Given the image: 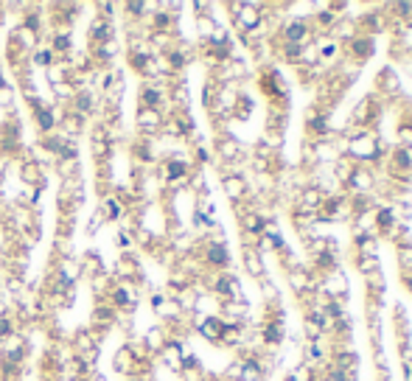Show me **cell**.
Instances as JSON below:
<instances>
[{"label": "cell", "instance_id": "1", "mask_svg": "<svg viewBox=\"0 0 412 381\" xmlns=\"http://www.w3.org/2000/svg\"><path fill=\"white\" fill-rule=\"evenodd\" d=\"M339 157H348L350 163L381 168L387 157V146L376 135V129H353L345 132V140L339 143Z\"/></svg>", "mask_w": 412, "mask_h": 381}, {"label": "cell", "instance_id": "2", "mask_svg": "<svg viewBox=\"0 0 412 381\" xmlns=\"http://www.w3.org/2000/svg\"><path fill=\"white\" fill-rule=\"evenodd\" d=\"M224 9L230 12V20L242 37H255V31L267 25L270 3H227Z\"/></svg>", "mask_w": 412, "mask_h": 381}, {"label": "cell", "instance_id": "3", "mask_svg": "<svg viewBox=\"0 0 412 381\" xmlns=\"http://www.w3.org/2000/svg\"><path fill=\"white\" fill-rule=\"evenodd\" d=\"M258 90L272 101V112H289V90L286 79L275 65H263L258 70Z\"/></svg>", "mask_w": 412, "mask_h": 381}, {"label": "cell", "instance_id": "4", "mask_svg": "<svg viewBox=\"0 0 412 381\" xmlns=\"http://www.w3.org/2000/svg\"><path fill=\"white\" fill-rule=\"evenodd\" d=\"M378 191V171L373 166H359V163H350V171L342 183V194L348 196H365L373 199Z\"/></svg>", "mask_w": 412, "mask_h": 381}, {"label": "cell", "instance_id": "5", "mask_svg": "<svg viewBox=\"0 0 412 381\" xmlns=\"http://www.w3.org/2000/svg\"><path fill=\"white\" fill-rule=\"evenodd\" d=\"M205 241L199 244V263H202V272H230V263H233V255H230V247L219 239H211V236H202Z\"/></svg>", "mask_w": 412, "mask_h": 381}, {"label": "cell", "instance_id": "6", "mask_svg": "<svg viewBox=\"0 0 412 381\" xmlns=\"http://www.w3.org/2000/svg\"><path fill=\"white\" fill-rule=\"evenodd\" d=\"M283 339H286L283 311L278 308V303H270L267 317H263V319H261V326H258V342H261V347L275 350V347L283 345Z\"/></svg>", "mask_w": 412, "mask_h": 381}, {"label": "cell", "instance_id": "7", "mask_svg": "<svg viewBox=\"0 0 412 381\" xmlns=\"http://www.w3.org/2000/svg\"><path fill=\"white\" fill-rule=\"evenodd\" d=\"M275 42H289V45H309L314 40V28L309 17H289L272 31Z\"/></svg>", "mask_w": 412, "mask_h": 381}, {"label": "cell", "instance_id": "8", "mask_svg": "<svg viewBox=\"0 0 412 381\" xmlns=\"http://www.w3.org/2000/svg\"><path fill=\"white\" fill-rule=\"evenodd\" d=\"M381 168H385L390 177H396V185H409L412 183V149L393 146V149H387V157Z\"/></svg>", "mask_w": 412, "mask_h": 381}, {"label": "cell", "instance_id": "9", "mask_svg": "<svg viewBox=\"0 0 412 381\" xmlns=\"http://www.w3.org/2000/svg\"><path fill=\"white\" fill-rule=\"evenodd\" d=\"M219 185H222V191H224V196L230 199L233 208H235V205L250 202V180H247L244 171H239V168H224L222 177H219Z\"/></svg>", "mask_w": 412, "mask_h": 381}, {"label": "cell", "instance_id": "10", "mask_svg": "<svg viewBox=\"0 0 412 381\" xmlns=\"http://www.w3.org/2000/svg\"><path fill=\"white\" fill-rule=\"evenodd\" d=\"M205 291H211V295H214L219 303H227V300H244V298H242L239 278H235L233 272H214V275H208Z\"/></svg>", "mask_w": 412, "mask_h": 381}, {"label": "cell", "instance_id": "11", "mask_svg": "<svg viewBox=\"0 0 412 381\" xmlns=\"http://www.w3.org/2000/svg\"><path fill=\"white\" fill-rule=\"evenodd\" d=\"M303 129H306V137L309 140H331L334 132H331V118H329V109L322 107H309L303 112Z\"/></svg>", "mask_w": 412, "mask_h": 381}, {"label": "cell", "instance_id": "12", "mask_svg": "<svg viewBox=\"0 0 412 381\" xmlns=\"http://www.w3.org/2000/svg\"><path fill=\"white\" fill-rule=\"evenodd\" d=\"M166 127V112L163 109H149V107H138L135 109V129L138 137H160Z\"/></svg>", "mask_w": 412, "mask_h": 381}, {"label": "cell", "instance_id": "13", "mask_svg": "<svg viewBox=\"0 0 412 381\" xmlns=\"http://www.w3.org/2000/svg\"><path fill=\"white\" fill-rule=\"evenodd\" d=\"M191 328L211 345H219L222 342V334H224V319L219 314H191Z\"/></svg>", "mask_w": 412, "mask_h": 381}, {"label": "cell", "instance_id": "14", "mask_svg": "<svg viewBox=\"0 0 412 381\" xmlns=\"http://www.w3.org/2000/svg\"><path fill=\"white\" fill-rule=\"evenodd\" d=\"M214 160H219L224 168H233L235 163H239L242 160V143L239 140H235L233 135H227V132H219L216 135V140H214Z\"/></svg>", "mask_w": 412, "mask_h": 381}, {"label": "cell", "instance_id": "15", "mask_svg": "<svg viewBox=\"0 0 412 381\" xmlns=\"http://www.w3.org/2000/svg\"><path fill=\"white\" fill-rule=\"evenodd\" d=\"M350 222V202H348V194H329L326 202H322V208L317 213V224L320 222Z\"/></svg>", "mask_w": 412, "mask_h": 381}, {"label": "cell", "instance_id": "16", "mask_svg": "<svg viewBox=\"0 0 412 381\" xmlns=\"http://www.w3.org/2000/svg\"><path fill=\"white\" fill-rule=\"evenodd\" d=\"M376 51V37H368V34H357L345 48H342V56H348V60H353L357 65H365L370 56Z\"/></svg>", "mask_w": 412, "mask_h": 381}, {"label": "cell", "instance_id": "17", "mask_svg": "<svg viewBox=\"0 0 412 381\" xmlns=\"http://www.w3.org/2000/svg\"><path fill=\"white\" fill-rule=\"evenodd\" d=\"M118 319H121V314H118L107 300H99L90 311V328L99 331V334H107L110 328H115Z\"/></svg>", "mask_w": 412, "mask_h": 381}, {"label": "cell", "instance_id": "18", "mask_svg": "<svg viewBox=\"0 0 412 381\" xmlns=\"http://www.w3.org/2000/svg\"><path fill=\"white\" fill-rule=\"evenodd\" d=\"M185 354H188V350H185V342H183V339L168 337V339H166V345L160 347L157 359H160V365H166L168 370L180 373V367H183V356H185Z\"/></svg>", "mask_w": 412, "mask_h": 381}, {"label": "cell", "instance_id": "19", "mask_svg": "<svg viewBox=\"0 0 412 381\" xmlns=\"http://www.w3.org/2000/svg\"><path fill=\"white\" fill-rule=\"evenodd\" d=\"M326 191H322L320 185H314V183H309V185H303L300 191H298V199H294V205L298 208H303L306 213H320V208H322V202H326Z\"/></svg>", "mask_w": 412, "mask_h": 381}, {"label": "cell", "instance_id": "20", "mask_svg": "<svg viewBox=\"0 0 412 381\" xmlns=\"http://www.w3.org/2000/svg\"><path fill=\"white\" fill-rule=\"evenodd\" d=\"M314 51H317V62L326 68L329 62H334L337 56H342V45L331 37V34H320L314 37Z\"/></svg>", "mask_w": 412, "mask_h": 381}, {"label": "cell", "instance_id": "21", "mask_svg": "<svg viewBox=\"0 0 412 381\" xmlns=\"http://www.w3.org/2000/svg\"><path fill=\"white\" fill-rule=\"evenodd\" d=\"M247 337H250V326H247V322H224V334H222L219 345L230 347V350H239V347H244Z\"/></svg>", "mask_w": 412, "mask_h": 381}, {"label": "cell", "instance_id": "22", "mask_svg": "<svg viewBox=\"0 0 412 381\" xmlns=\"http://www.w3.org/2000/svg\"><path fill=\"white\" fill-rule=\"evenodd\" d=\"M334 350H331V365H337V367H342V370H348V373H359V354L353 350L350 345H331Z\"/></svg>", "mask_w": 412, "mask_h": 381}, {"label": "cell", "instance_id": "23", "mask_svg": "<svg viewBox=\"0 0 412 381\" xmlns=\"http://www.w3.org/2000/svg\"><path fill=\"white\" fill-rule=\"evenodd\" d=\"M242 267L253 280H263L267 278V267H263V255L253 247H242Z\"/></svg>", "mask_w": 412, "mask_h": 381}, {"label": "cell", "instance_id": "24", "mask_svg": "<svg viewBox=\"0 0 412 381\" xmlns=\"http://www.w3.org/2000/svg\"><path fill=\"white\" fill-rule=\"evenodd\" d=\"M99 216L104 222H124L127 216V202L121 196H115V194H107L101 199V208H99Z\"/></svg>", "mask_w": 412, "mask_h": 381}, {"label": "cell", "instance_id": "25", "mask_svg": "<svg viewBox=\"0 0 412 381\" xmlns=\"http://www.w3.org/2000/svg\"><path fill=\"white\" fill-rule=\"evenodd\" d=\"M350 252H353V258H378V239H376V233H359V236H353Z\"/></svg>", "mask_w": 412, "mask_h": 381}, {"label": "cell", "instance_id": "26", "mask_svg": "<svg viewBox=\"0 0 412 381\" xmlns=\"http://www.w3.org/2000/svg\"><path fill=\"white\" fill-rule=\"evenodd\" d=\"M107 40H118L115 37V23L96 17L90 23V28H87V45H90V42H107Z\"/></svg>", "mask_w": 412, "mask_h": 381}, {"label": "cell", "instance_id": "27", "mask_svg": "<svg viewBox=\"0 0 412 381\" xmlns=\"http://www.w3.org/2000/svg\"><path fill=\"white\" fill-rule=\"evenodd\" d=\"M79 270H81V275L84 278H99V275H104L107 270H104V263H101V252L99 250H87L81 258H79Z\"/></svg>", "mask_w": 412, "mask_h": 381}, {"label": "cell", "instance_id": "28", "mask_svg": "<svg viewBox=\"0 0 412 381\" xmlns=\"http://www.w3.org/2000/svg\"><path fill=\"white\" fill-rule=\"evenodd\" d=\"M132 155L140 166H152L157 163V152H155V140L152 137H138L132 140Z\"/></svg>", "mask_w": 412, "mask_h": 381}, {"label": "cell", "instance_id": "29", "mask_svg": "<svg viewBox=\"0 0 412 381\" xmlns=\"http://www.w3.org/2000/svg\"><path fill=\"white\" fill-rule=\"evenodd\" d=\"M28 65H34V68H40V70H51V68L56 65V56H53V51H51L45 42H40L31 53H28Z\"/></svg>", "mask_w": 412, "mask_h": 381}, {"label": "cell", "instance_id": "30", "mask_svg": "<svg viewBox=\"0 0 412 381\" xmlns=\"http://www.w3.org/2000/svg\"><path fill=\"white\" fill-rule=\"evenodd\" d=\"M166 339H168V331L163 328V326H155V328H149V331H146L143 334V345H146V350H149V354L157 359V354H160V347L166 345Z\"/></svg>", "mask_w": 412, "mask_h": 381}, {"label": "cell", "instance_id": "31", "mask_svg": "<svg viewBox=\"0 0 412 381\" xmlns=\"http://www.w3.org/2000/svg\"><path fill=\"white\" fill-rule=\"evenodd\" d=\"M396 146H404V149H412V109L404 112V118L396 127Z\"/></svg>", "mask_w": 412, "mask_h": 381}, {"label": "cell", "instance_id": "32", "mask_svg": "<svg viewBox=\"0 0 412 381\" xmlns=\"http://www.w3.org/2000/svg\"><path fill=\"white\" fill-rule=\"evenodd\" d=\"M396 258H398L401 275H412V241L409 239L396 241Z\"/></svg>", "mask_w": 412, "mask_h": 381}, {"label": "cell", "instance_id": "33", "mask_svg": "<svg viewBox=\"0 0 412 381\" xmlns=\"http://www.w3.org/2000/svg\"><path fill=\"white\" fill-rule=\"evenodd\" d=\"M194 20H196V37H199V42L208 40V37H214V34L219 31L216 14H199V17H194Z\"/></svg>", "mask_w": 412, "mask_h": 381}, {"label": "cell", "instance_id": "34", "mask_svg": "<svg viewBox=\"0 0 412 381\" xmlns=\"http://www.w3.org/2000/svg\"><path fill=\"white\" fill-rule=\"evenodd\" d=\"M320 311L326 314V319L331 322V326H334L337 319L348 317V311H345V300H320Z\"/></svg>", "mask_w": 412, "mask_h": 381}, {"label": "cell", "instance_id": "35", "mask_svg": "<svg viewBox=\"0 0 412 381\" xmlns=\"http://www.w3.org/2000/svg\"><path fill=\"white\" fill-rule=\"evenodd\" d=\"M253 109H255V101L242 90L239 98H235V107H233V118L235 121H247L250 115H253Z\"/></svg>", "mask_w": 412, "mask_h": 381}, {"label": "cell", "instance_id": "36", "mask_svg": "<svg viewBox=\"0 0 412 381\" xmlns=\"http://www.w3.org/2000/svg\"><path fill=\"white\" fill-rule=\"evenodd\" d=\"M353 270H357L362 278H370V275H376L381 267H378V258H353Z\"/></svg>", "mask_w": 412, "mask_h": 381}, {"label": "cell", "instance_id": "37", "mask_svg": "<svg viewBox=\"0 0 412 381\" xmlns=\"http://www.w3.org/2000/svg\"><path fill=\"white\" fill-rule=\"evenodd\" d=\"M0 109L3 112H12L14 109V87L6 81V84H0Z\"/></svg>", "mask_w": 412, "mask_h": 381}, {"label": "cell", "instance_id": "38", "mask_svg": "<svg viewBox=\"0 0 412 381\" xmlns=\"http://www.w3.org/2000/svg\"><path fill=\"white\" fill-rule=\"evenodd\" d=\"M149 303H152V311H157V308L166 303V295H163V291H155V295L149 298Z\"/></svg>", "mask_w": 412, "mask_h": 381}, {"label": "cell", "instance_id": "39", "mask_svg": "<svg viewBox=\"0 0 412 381\" xmlns=\"http://www.w3.org/2000/svg\"><path fill=\"white\" fill-rule=\"evenodd\" d=\"M401 283L407 286V291H409V295H412V275H401Z\"/></svg>", "mask_w": 412, "mask_h": 381}, {"label": "cell", "instance_id": "40", "mask_svg": "<svg viewBox=\"0 0 412 381\" xmlns=\"http://www.w3.org/2000/svg\"><path fill=\"white\" fill-rule=\"evenodd\" d=\"M124 381H152V378H143V376H132V378H124Z\"/></svg>", "mask_w": 412, "mask_h": 381}, {"label": "cell", "instance_id": "41", "mask_svg": "<svg viewBox=\"0 0 412 381\" xmlns=\"http://www.w3.org/2000/svg\"><path fill=\"white\" fill-rule=\"evenodd\" d=\"M205 381H224V378H222V376H208Z\"/></svg>", "mask_w": 412, "mask_h": 381}, {"label": "cell", "instance_id": "42", "mask_svg": "<svg viewBox=\"0 0 412 381\" xmlns=\"http://www.w3.org/2000/svg\"><path fill=\"white\" fill-rule=\"evenodd\" d=\"M378 381H390V376H381V378H378Z\"/></svg>", "mask_w": 412, "mask_h": 381}, {"label": "cell", "instance_id": "43", "mask_svg": "<svg viewBox=\"0 0 412 381\" xmlns=\"http://www.w3.org/2000/svg\"><path fill=\"white\" fill-rule=\"evenodd\" d=\"M0 73H3V62H0Z\"/></svg>", "mask_w": 412, "mask_h": 381}]
</instances>
